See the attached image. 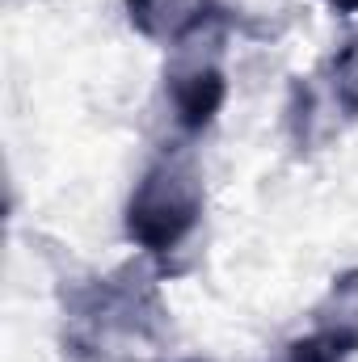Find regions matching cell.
Segmentation results:
<instances>
[{"instance_id": "6da1fadb", "label": "cell", "mask_w": 358, "mask_h": 362, "mask_svg": "<svg viewBox=\"0 0 358 362\" xmlns=\"http://www.w3.org/2000/svg\"><path fill=\"white\" fill-rule=\"evenodd\" d=\"M169 312L156 274L127 262L114 274L81 278L64 291V358L68 362H139V350L161 346Z\"/></svg>"}, {"instance_id": "7a4b0ae2", "label": "cell", "mask_w": 358, "mask_h": 362, "mask_svg": "<svg viewBox=\"0 0 358 362\" xmlns=\"http://www.w3.org/2000/svg\"><path fill=\"white\" fill-rule=\"evenodd\" d=\"M202 215H207L202 165L194 152L169 148L131 185L122 206V232L144 253V262L165 270L194 240V232L202 228Z\"/></svg>"}, {"instance_id": "3957f363", "label": "cell", "mask_w": 358, "mask_h": 362, "mask_svg": "<svg viewBox=\"0 0 358 362\" xmlns=\"http://www.w3.org/2000/svg\"><path fill=\"white\" fill-rule=\"evenodd\" d=\"M358 122V38L342 42L312 76H299L287 101V127L299 152L325 148Z\"/></svg>"}, {"instance_id": "277c9868", "label": "cell", "mask_w": 358, "mask_h": 362, "mask_svg": "<svg viewBox=\"0 0 358 362\" xmlns=\"http://www.w3.org/2000/svg\"><path fill=\"white\" fill-rule=\"evenodd\" d=\"M232 25H211L181 47L169 51L165 59V101L169 114L185 135H202L215 127L228 101V68H224V42Z\"/></svg>"}, {"instance_id": "5b68a950", "label": "cell", "mask_w": 358, "mask_h": 362, "mask_svg": "<svg viewBox=\"0 0 358 362\" xmlns=\"http://www.w3.org/2000/svg\"><path fill=\"white\" fill-rule=\"evenodd\" d=\"M122 13L139 38H148L165 51L181 47L185 38H194L211 25H236L232 8L224 0H122Z\"/></svg>"}, {"instance_id": "8992f818", "label": "cell", "mask_w": 358, "mask_h": 362, "mask_svg": "<svg viewBox=\"0 0 358 362\" xmlns=\"http://www.w3.org/2000/svg\"><path fill=\"white\" fill-rule=\"evenodd\" d=\"M312 333L350 362L358 354V266L333 274L312 308Z\"/></svg>"}, {"instance_id": "52a82bcc", "label": "cell", "mask_w": 358, "mask_h": 362, "mask_svg": "<svg viewBox=\"0 0 358 362\" xmlns=\"http://www.w3.org/2000/svg\"><path fill=\"white\" fill-rule=\"evenodd\" d=\"M282 362H346L333 346H325L312 329L308 333H299V337H291L287 346H282Z\"/></svg>"}, {"instance_id": "ba28073f", "label": "cell", "mask_w": 358, "mask_h": 362, "mask_svg": "<svg viewBox=\"0 0 358 362\" xmlns=\"http://www.w3.org/2000/svg\"><path fill=\"white\" fill-rule=\"evenodd\" d=\"M325 8H333L337 17H354V13H358V0H325Z\"/></svg>"}, {"instance_id": "9c48e42d", "label": "cell", "mask_w": 358, "mask_h": 362, "mask_svg": "<svg viewBox=\"0 0 358 362\" xmlns=\"http://www.w3.org/2000/svg\"><path fill=\"white\" fill-rule=\"evenodd\" d=\"M139 362H161V358H139ZM173 362H202V358H173Z\"/></svg>"}]
</instances>
